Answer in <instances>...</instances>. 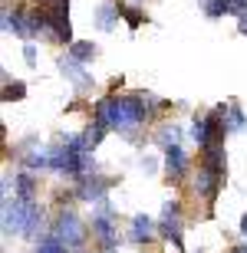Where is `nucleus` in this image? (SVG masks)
<instances>
[{
  "label": "nucleus",
  "instance_id": "4",
  "mask_svg": "<svg viewBox=\"0 0 247 253\" xmlns=\"http://www.w3.org/2000/svg\"><path fill=\"white\" fill-rule=\"evenodd\" d=\"M165 171H168L171 181H181V178H185V171H188V155L181 151V145L165 148Z\"/></svg>",
  "mask_w": 247,
  "mask_h": 253
},
{
  "label": "nucleus",
  "instance_id": "8",
  "mask_svg": "<svg viewBox=\"0 0 247 253\" xmlns=\"http://www.w3.org/2000/svg\"><path fill=\"white\" fill-rule=\"evenodd\" d=\"M231 7H234V0H204L208 17H224V13H231Z\"/></svg>",
  "mask_w": 247,
  "mask_h": 253
},
{
  "label": "nucleus",
  "instance_id": "3",
  "mask_svg": "<svg viewBox=\"0 0 247 253\" xmlns=\"http://www.w3.org/2000/svg\"><path fill=\"white\" fill-rule=\"evenodd\" d=\"M221 181H224V174H218V171H211L201 165L198 174H195V191H198L204 201H214V194L221 191Z\"/></svg>",
  "mask_w": 247,
  "mask_h": 253
},
{
  "label": "nucleus",
  "instance_id": "15",
  "mask_svg": "<svg viewBox=\"0 0 247 253\" xmlns=\"http://www.w3.org/2000/svg\"><path fill=\"white\" fill-rule=\"evenodd\" d=\"M231 13H238V17H247V0H234Z\"/></svg>",
  "mask_w": 247,
  "mask_h": 253
},
{
  "label": "nucleus",
  "instance_id": "16",
  "mask_svg": "<svg viewBox=\"0 0 247 253\" xmlns=\"http://www.w3.org/2000/svg\"><path fill=\"white\" fill-rule=\"evenodd\" d=\"M241 33L247 37V17H241Z\"/></svg>",
  "mask_w": 247,
  "mask_h": 253
},
{
  "label": "nucleus",
  "instance_id": "10",
  "mask_svg": "<svg viewBox=\"0 0 247 253\" xmlns=\"http://www.w3.org/2000/svg\"><path fill=\"white\" fill-rule=\"evenodd\" d=\"M178 135H181V131L175 128V125H165V128L158 131V145H165V148H171V145H178Z\"/></svg>",
  "mask_w": 247,
  "mask_h": 253
},
{
  "label": "nucleus",
  "instance_id": "1",
  "mask_svg": "<svg viewBox=\"0 0 247 253\" xmlns=\"http://www.w3.org/2000/svg\"><path fill=\"white\" fill-rule=\"evenodd\" d=\"M69 0H40V13H43V23L47 30H53V37L69 43L73 40V30H69Z\"/></svg>",
  "mask_w": 247,
  "mask_h": 253
},
{
  "label": "nucleus",
  "instance_id": "18",
  "mask_svg": "<svg viewBox=\"0 0 247 253\" xmlns=\"http://www.w3.org/2000/svg\"><path fill=\"white\" fill-rule=\"evenodd\" d=\"M231 253H247V247H234V250H231Z\"/></svg>",
  "mask_w": 247,
  "mask_h": 253
},
{
  "label": "nucleus",
  "instance_id": "11",
  "mask_svg": "<svg viewBox=\"0 0 247 253\" xmlns=\"http://www.w3.org/2000/svg\"><path fill=\"white\" fill-rule=\"evenodd\" d=\"M37 253H66V244H63L59 237H49V240H43V244H40Z\"/></svg>",
  "mask_w": 247,
  "mask_h": 253
},
{
  "label": "nucleus",
  "instance_id": "6",
  "mask_svg": "<svg viewBox=\"0 0 247 253\" xmlns=\"http://www.w3.org/2000/svg\"><path fill=\"white\" fill-rule=\"evenodd\" d=\"M148 234H152V220H148V217H135L132 220V240L135 244H142V240H148Z\"/></svg>",
  "mask_w": 247,
  "mask_h": 253
},
{
  "label": "nucleus",
  "instance_id": "13",
  "mask_svg": "<svg viewBox=\"0 0 247 253\" xmlns=\"http://www.w3.org/2000/svg\"><path fill=\"white\" fill-rule=\"evenodd\" d=\"M119 10H122V17L125 20H129V27H139V23H142V20H145V13H142V10H132V7H119Z\"/></svg>",
  "mask_w": 247,
  "mask_h": 253
},
{
  "label": "nucleus",
  "instance_id": "12",
  "mask_svg": "<svg viewBox=\"0 0 247 253\" xmlns=\"http://www.w3.org/2000/svg\"><path fill=\"white\" fill-rule=\"evenodd\" d=\"M23 95H27L23 83H7V89H3V102H10V99H23Z\"/></svg>",
  "mask_w": 247,
  "mask_h": 253
},
{
  "label": "nucleus",
  "instance_id": "5",
  "mask_svg": "<svg viewBox=\"0 0 247 253\" xmlns=\"http://www.w3.org/2000/svg\"><path fill=\"white\" fill-rule=\"evenodd\" d=\"M93 230H96V237L102 240L105 250H112V247L119 244V240H115V230H112V220H109V217H96V220H93Z\"/></svg>",
  "mask_w": 247,
  "mask_h": 253
},
{
  "label": "nucleus",
  "instance_id": "7",
  "mask_svg": "<svg viewBox=\"0 0 247 253\" xmlns=\"http://www.w3.org/2000/svg\"><path fill=\"white\" fill-rule=\"evenodd\" d=\"M69 56L76 59V63H89V59L96 56V46L93 43H73V46H69Z\"/></svg>",
  "mask_w": 247,
  "mask_h": 253
},
{
  "label": "nucleus",
  "instance_id": "14",
  "mask_svg": "<svg viewBox=\"0 0 247 253\" xmlns=\"http://www.w3.org/2000/svg\"><path fill=\"white\" fill-rule=\"evenodd\" d=\"M23 56H27V63L33 66V63H37V46H33V43H27V46H23Z\"/></svg>",
  "mask_w": 247,
  "mask_h": 253
},
{
  "label": "nucleus",
  "instance_id": "9",
  "mask_svg": "<svg viewBox=\"0 0 247 253\" xmlns=\"http://www.w3.org/2000/svg\"><path fill=\"white\" fill-rule=\"evenodd\" d=\"M17 188H20V197L23 201H33V191H37V181H33V174H17Z\"/></svg>",
  "mask_w": 247,
  "mask_h": 253
},
{
  "label": "nucleus",
  "instance_id": "2",
  "mask_svg": "<svg viewBox=\"0 0 247 253\" xmlns=\"http://www.w3.org/2000/svg\"><path fill=\"white\" fill-rule=\"evenodd\" d=\"M56 237L66 247H83L86 244V227H83V220H79L73 211H63V214H59V220H56Z\"/></svg>",
  "mask_w": 247,
  "mask_h": 253
},
{
  "label": "nucleus",
  "instance_id": "17",
  "mask_svg": "<svg viewBox=\"0 0 247 253\" xmlns=\"http://www.w3.org/2000/svg\"><path fill=\"white\" fill-rule=\"evenodd\" d=\"M241 234L247 237V214H244V220H241Z\"/></svg>",
  "mask_w": 247,
  "mask_h": 253
}]
</instances>
